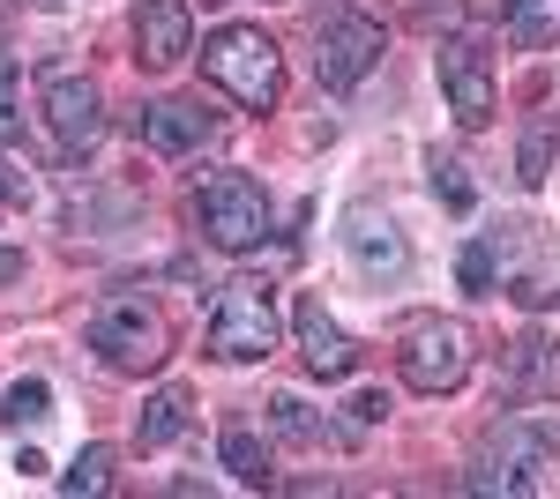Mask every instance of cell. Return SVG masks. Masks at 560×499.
<instances>
[{
    "instance_id": "52a82bcc",
    "label": "cell",
    "mask_w": 560,
    "mask_h": 499,
    "mask_svg": "<svg viewBox=\"0 0 560 499\" xmlns=\"http://www.w3.org/2000/svg\"><path fill=\"white\" fill-rule=\"evenodd\" d=\"M441 97H448V112L456 127H486L493 120V45L478 38V31H456V38H441Z\"/></svg>"
},
{
    "instance_id": "484cf974",
    "label": "cell",
    "mask_w": 560,
    "mask_h": 499,
    "mask_svg": "<svg viewBox=\"0 0 560 499\" xmlns=\"http://www.w3.org/2000/svg\"><path fill=\"white\" fill-rule=\"evenodd\" d=\"M15 276H23V253H8V247H0V284H15Z\"/></svg>"
},
{
    "instance_id": "ac0fdd59",
    "label": "cell",
    "mask_w": 560,
    "mask_h": 499,
    "mask_svg": "<svg viewBox=\"0 0 560 499\" xmlns=\"http://www.w3.org/2000/svg\"><path fill=\"white\" fill-rule=\"evenodd\" d=\"M269 425H277L284 440H329V417H314L300 395H277V403H269Z\"/></svg>"
},
{
    "instance_id": "4fadbf2b",
    "label": "cell",
    "mask_w": 560,
    "mask_h": 499,
    "mask_svg": "<svg viewBox=\"0 0 560 499\" xmlns=\"http://www.w3.org/2000/svg\"><path fill=\"white\" fill-rule=\"evenodd\" d=\"M217 120L202 105H142V142L158 150V157H187L195 142H210Z\"/></svg>"
},
{
    "instance_id": "8fae6325",
    "label": "cell",
    "mask_w": 560,
    "mask_h": 499,
    "mask_svg": "<svg viewBox=\"0 0 560 499\" xmlns=\"http://www.w3.org/2000/svg\"><path fill=\"white\" fill-rule=\"evenodd\" d=\"M345 253H351V269L359 276H374V284H396L404 269H411V247H404V231L388 224L374 202H359L345 216Z\"/></svg>"
},
{
    "instance_id": "7c38bea8",
    "label": "cell",
    "mask_w": 560,
    "mask_h": 499,
    "mask_svg": "<svg viewBox=\"0 0 560 499\" xmlns=\"http://www.w3.org/2000/svg\"><path fill=\"white\" fill-rule=\"evenodd\" d=\"M187 52H195V8L187 0H142V15H135V60L150 75H165Z\"/></svg>"
},
{
    "instance_id": "5b68a950",
    "label": "cell",
    "mask_w": 560,
    "mask_h": 499,
    "mask_svg": "<svg viewBox=\"0 0 560 499\" xmlns=\"http://www.w3.org/2000/svg\"><path fill=\"white\" fill-rule=\"evenodd\" d=\"M396 366H404L411 395H456L471 380V329L448 321V313H419L396 343Z\"/></svg>"
},
{
    "instance_id": "d4e9b609",
    "label": "cell",
    "mask_w": 560,
    "mask_h": 499,
    "mask_svg": "<svg viewBox=\"0 0 560 499\" xmlns=\"http://www.w3.org/2000/svg\"><path fill=\"white\" fill-rule=\"evenodd\" d=\"M382 417H388L382 388H359V395H351V425H382Z\"/></svg>"
},
{
    "instance_id": "30bf717a",
    "label": "cell",
    "mask_w": 560,
    "mask_h": 499,
    "mask_svg": "<svg viewBox=\"0 0 560 499\" xmlns=\"http://www.w3.org/2000/svg\"><path fill=\"white\" fill-rule=\"evenodd\" d=\"M292 335H300V358L322 380H351L359 373V343L337 329V313L322 306V292H300V306H292Z\"/></svg>"
},
{
    "instance_id": "cb8c5ba5",
    "label": "cell",
    "mask_w": 560,
    "mask_h": 499,
    "mask_svg": "<svg viewBox=\"0 0 560 499\" xmlns=\"http://www.w3.org/2000/svg\"><path fill=\"white\" fill-rule=\"evenodd\" d=\"M411 23L441 31V23H464V0H411Z\"/></svg>"
},
{
    "instance_id": "44dd1931",
    "label": "cell",
    "mask_w": 560,
    "mask_h": 499,
    "mask_svg": "<svg viewBox=\"0 0 560 499\" xmlns=\"http://www.w3.org/2000/svg\"><path fill=\"white\" fill-rule=\"evenodd\" d=\"M509 38L516 45H546V8H538V0H509Z\"/></svg>"
},
{
    "instance_id": "603a6c76",
    "label": "cell",
    "mask_w": 560,
    "mask_h": 499,
    "mask_svg": "<svg viewBox=\"0 0 560 499\" xmlns=\"http://www.w3.org/2000/svg\"><path fill=\"white\" fill-rule=\"evenodd\" d=\"M23 142V112H15V68L0 60V150Z\"/></svg>"
},
{
    "instance_id": "ba28073f",
    "label": "cell",
    "mask_w": 560,
    "mask_h": 499,
    "mask_svg": "<svg viewBox=\"0 0 560 499\" xmlns=\"http://www.w3.org/2000/svg\"><path fill=\"white\" fill-rule=\"evenodd\" d=\"M374 60H382V23L374 15H359V8L322 15V31H314V75L329 90H359L374 75Z\"/></svg>"
},
{
    "instance_id": "ffe728a7",
    "label": "cell",
    "mask_w": 560,
    "mask_h": 499,
    "mask_svg": "<svg viewBox=\"0 0 560 499\" xmlns=\"http://www.w3.org/2000/svg\"><path fill=\"white\" fill-rule=\"evenodd\" d=\"M516 179L523 187H546V171H553V134H523V157H516Z\"/></svg>"
},
{
    "instance_id": "2e32d148",
    "label": "cell",
    "mask_w": 560,
    "mask_h": 499,
    "mask_svg": "<svg viewBox=\"0 0 560 499\" xmlns=\"http://www.w3.org/2000/svg\"><path fill=\"white\" fill-rule=\"evenodd\" d=\"M113 485V448H83L75 455V470H60V492L83 499V492H105Z\"/></svg>"
},
{
    "instance_id": "8992f818",
    "label": "cell",
    "mask_w": 560,
    "mask_h": 499,
    "mask_svg": "<svg viewBox=\"0 0 560 499\" xmlns=\"http://www.w3.org/2000/svg\"><path fill=\"white\" fill-rule=\"evenodd\" d=\"M195 224H202V239L224 253H255L269 239V194H261L247 171H217L210 187L195 194Z\"/></svg>"
},
{
    "instance_id": "6da1fadb",
    "label": "cell",
    "mask_w": 560,
    "mask_h": 499,
    "mask_svg": "<svg viewBox=\"0 0 560 499\" xmlns=\"http://www.w3.org/2000/svg\"><path fill=\"white\" fill-rule=\"evenodd\" d=\"M202 75H210L232 105L269 112V105L284 97V52H277V38H269L261 23H224V31L202 38Z\"/></svg>"
},
{
    "instance_id": "e0dca14e",
    "label": "cell",
    "mask_w": 560,
    "mask_h": 499,
    "mask_svg": "<svg viewBox=\"0 0 560 499\" xmlns=\"http://www.w3.org/2000/svg\"><path fill=\"white\" fill-rule=\"evenodd\" d=\"M0 417H8L15 432H23V425H45V417H52V388H45L38 373L15 380V388H8V411H0Z\"/></svg>"
},
{
    "instance_id": "277c9868",
    "label": "cell",
    "mask_w": 560,
    "mask_h": 499,
    "mask_svg": "<svg viewBox=\"0 0 560 499\" xmlns=\"http://www.w3.org/2000/svg\"><path fill=\"white\" fill-rule=\"evenodd\" d=\"M202 351H210L217 366H255V358H269V351H277V292H269L261 276H232V284L217 292Z\"/></svg>"
},
{
    "instance_id": "5bb4252c",
    "label": "cell",
    "mask_w": 560,
    "mask_h": 499,
    "mask_svg": "<svg viewBox=\"0 0 560 499\" xmlns=\"http://www.w3.org/2000/svg\"><path fill=\"white\" fill-rule=\"evenodd\" d=\"M179 432H187V388L150 395V403H142V417H135V440H142V448H173Z\"/></svg>"
},
{
    "instance_id": "9a60e30c",
    "label": "cell",
    "mask_w": 560,
    "mask_h": 499,
    "mask_svg": "<svg viewBox=\"0 0 560 499\" xmlns=\"http://www.w3.org/2000/svg\"><path fill=\"white\" fill-rule=\"evenodd\" d=\"M217 462H224V470H232V477H240V485H269V477H277V470H269V448H261L255 432H247V425H232V432H224V440H217Z\"/></svg>"
},
{
    "instance_id": "7402d4cb",
    "label": "cell",
    "mask_w": 560,
    "mask_h": 499,
    "mask_svg": "<svg viewBox=\"0 0 560 499\" xmlns=\"http://www.w3.org/2000/svg\"><path fill=\"white\" fill-rule=\"evenodd\" d=\"M433 194H441L448 209H471V202H478L471 179H464V165H441V157H433Z\"/></svg>"
},
{
    "instance_id": "3957f363",
    "label": "cell",
    "mask_w": 560,
    "mask_h": 499,
    "mask_svg": "<svg viewBox=\"0 0 560 499\" xmlns=\"http://www.w3.org/2000/svg\"><path fill=\"white\" fill-rule=\"evenodd\" d=\"M90 351L113 373H158L173 358V329H165V313L142 292H113V298H97V313H90Z\"/></svg>"
},
{
    "instance_id": "9c48e42d",
    "label": "cell",
    "mask_w": 560,
    "mask_h": 499,
    "mask_svg": "<svg viewBox=\"0 0 560 499\" xmlns=\"http://www.w3.org/2000/svg\"><path fill=\"white\" fill-rule=\"evenodd\" d=\"M38 105H45V127L60 134V150H68V157H83L90 142L105 134V97H97L90 75H45Z\"/></svg>"
},
{
    "instance_id": "4316f807",
    "label": "cell",
    "mask_w": 560,
    "mask_h": 499,
    "mask_svg": "<svg viewBox=\"0 0 560 499\" xmlns=\"http://www.w3.org/2000/svg\"><path fill=\"white\" fill-rule=\"evenodd\" d=\"M15 194H23V179H15V171H0V209L15 202Z\"/></svg>"
},
{
    "instance_id": "7a4b0ae2",
    "label": "cell",
    "mask_w": 560,
    "mask_h": 499,
    "mask_svg": "<svg viewBox=\"0 0 560 499\" xmlns=\"http://www.w3.org/2000/svg\"><path fill=\"white\" fill-rule=\"evenodd\" d=\"M560 448L553 417H493L478 432V455L464 470V492H538V470Z\"/></svg>"
},
{
    "instance_id": "d6986e66",
    "label": "cell",
    "mask_w": 560,
    "mask_h": 499,
    "mask_svg": "<svg viewBox=\"0 0 560 499\" xmlns=\"http://www.w3.org/2000/svg\"><path fill=\"white\" fill-rule=\"evenodd\" d=\"M456 276H464V292H471V298H493V284H501L493 239H471V247H464V261H456Z\"/></svg>"
}]
</instances>
